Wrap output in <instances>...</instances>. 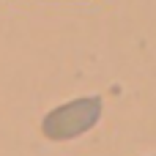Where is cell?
I'll list each match as a JSON object with an SVG mask.
<instances>
[{
    "mask_svg": "<svg viewBox=\"0 0 156 156\" xmlns=\"http://www.w3.org/2000/svg\"><path fill=\"white\" fill-rule=\"evenodd\" d=\"M101 118V99L99 96H80L74 101H66L55 110H49L41 121V132L47 140L63 143L74 140L85 132H90Z\"/></svg>",
    "mask_w": 156,
    "mask_h": 156,
    "instance_id": "cell-1",
    "label": "cell"
}]
</instances>
